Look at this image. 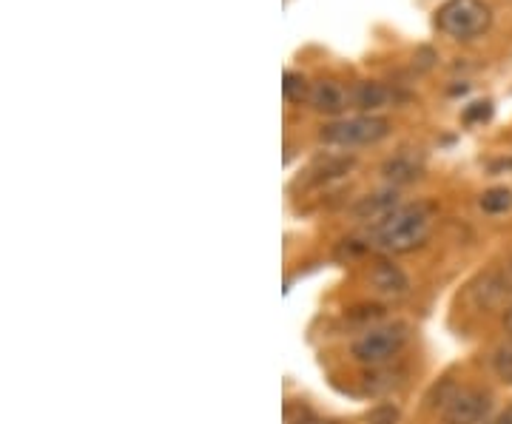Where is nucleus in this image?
Instances as JSON below:
<instances>
[{"label": "nucleus", "mask_w": 512, "mask_h": 424, "mask_svg": "<svg viewBox=\"0 0 512 424\" xmlns=\"http://www.w3.org/2000/svg\"><path fill=\"white\" fill-rule=\"evenodd\" d=\"M436 225V214L430 205H402L382 225H376L373 242L384 254H410L430 240Z\"/></svg>", "instance_id": "obj_1"}, {"label": "nucleus", "mask_w": 512, "mask_h": 424, "mask_svg": "<svg viewBox=\"0 0 512 424\" xmlns=\"http://www.w3.org/2000/svg\"><path fill=\"white\" fill-rule=\"evenodd\" d=\"M436 26L456 40H473L493 26V9L484 0H447L436 12Z\"/></svg>", "instance_id": "obj_2"}, {"label": "nucleus", "mask_w": 512, "mask_h": 424, "mask_svg": "<svg viewBox=\"0 0 512 424\" xmlns=\"http://www.w3.org/2000/svg\"><path fill=\"white\" fill-rule=\"evenodd\" d=\"M404 345H407V328L404 325L370 328L353 342V359L359 365L379 368V365H387L393 356H399Z\"/></svg>", "instance_id": "obj_3"}, {"label": "nucleus", "mask_w": 512, "mask_h": 424, "mask_svg": "<svg viewBox=\"0 0 512 424\" xmlns=\"http://www.w3.org/2000/svg\"><path fill=\"white\" fill-rule=\"evenodd\" d=\"M390 134V123L376 114H359L348 120H336L322 129V143L328 146H373Z\"/></svg>", "instance_id": "obj_4"}, {"label": "nucleus", "mask_w": 512, "mask_h": 424, "mask_svg": "<svg viewBox=\"0 0 512 424\" xmlns=\"http://www.w3.org/2000/svg\"><path fill=\"white\" fill-rule=\"evenodd\" d=\"M493 396L478 388H453L441 399V416L447 424H484Z\"/></svg>", "instance_id": "obj_5"}, {"label": "nucleus", "mask_w": 512, "mask_h": 424, "mask_svg": "<svg viewBox=\"0 0 512 424\" xmlns=\"http://www.w3.org/2000/svg\"><path fill=\"white\" fill-rule=\"evenodd\" d=\"M476 302L478 308H487V311H498L512 302V257L478 282Z\"/></svg>", "instance_id": "obj_6"}, {"label": "nucleus", "mask_w": 512, "mask_h": 424, "mask_svg": "<svg viewBox=\"0 0 512 424\" xmlns=\"http://www.w3.org/2000/svg\"><path fill=\"white\" fill-rule=\"evenodd\" d=\"M308 103H311L316 111H325V114H342L353 100H350V92L345 86H339V83H333V80H322V83L311 86Z\"/></svg>", "instance_id": "obj_7"}, {"label": "nucleus", "mask_w": 512, "mask_h": 424, "mask_svg": "<svg viewBox=\"0 0 512 424\" xmlns=\"http://www.w3.org/2000/svg\"><path fill=\"white\" fill-rule=\"evenodd\" d=\"M402 205H399V197H396V191H382V194H373V197H365V200H359L356 208H353V214H356V220L362 222H373V225H382L393 211H399Z\"/></svg>", "instance_id": "obj_8"}, {"label": "nucleus", "mask_w": 512, "mask_h": 424, "mask_svg": "<svg viewBox=\"0 0 512 424\" xmlns=\"http://www.w3.org/2000/svg\"><path fill=\"white\" fill-rule=\"evenodd\" d=\"M370 285L373 291L390 299H399L407 294V277L393 265V262H379L373 271H370Z\"/></svg>", "instance_id": "obj_9"}, {"label": "nucleus", "mask_w": 512, "mask_h": 424, "mask_svg": "<svg viewBox=\"0 0 512 424\" xmlns=\"http://www.w3.org/2000/svg\"><path fill=\"white\" fill-rule=\"evenodd\" d=\"M350 100H353L356 109L373 111L387 106L390 100H396V92L382 86V83H373V80H370V83H356V86L350 89Z\"/></svg>", "instance_id": "obj_10"}, {"label": "nucleus", "mask_w": 512, "mask_h": 424, "mask_svg": "<svg viewBox=\"0 0 512 424\" xmlns=\"http://www.w3.org/2000/svg\"><path fill=\"white\" fill-rule=\"evenodd\" d=\"M421 163H416L413 157H407V154H399V157H393L387 166H384V177L390 180V183L404 185V183H413V180H419L421 177Z\"/></svg>", "instance_id": "obj_11"}, {"label": "nucleus", "mask_w": 512, "mask_h": 424, "mask_svg": "<svg viewBox=\"0 0 512 424\" xmlns=\"http://www.w3.org/2000/svg\"><path fill=\"white\" fill-rule=\"evenodd\" d=\"M512 208V191L510 188H490L481 197V211L484 214H507Z\"/></svg>", "instance_id": "obj_12"}, {"label": "nucleus", "mask_w": 512, "mask_h": 424, "mask_svg": "<svg viewBox=\"0 0 512 424\" xmlns=\"http://www.w3.org/2000/svg\"><path fill=\"white\" fill-rule=\"evenodd\" d=\"M282 80H285V83H282V92H285V97H288L291 103H305V100L311 97V86H308V80H305L302 74L285 72Z\"/></svg>", "instance_id": "obj_13"}, {"label": "nucleus", "mask_w": 512, "mask_h": 424, "mask_svg": "<svg viewBox=\"0 0 512 424\" xmlns=\"http://www.w3.org/2000/svg\"><path fill=\"white\" fill-rule=\"evenodd\" d=\"M495 370H498L507 382H512V342L510 348L498 351V356H495Z\"/></svg>", "instance_id": "obj_14"}, {"label": "nucleus", "mask_w": 512, "mask_h": 424, "mask_svg": "<svg viewBox=\"0 0 512 424\" xmlns=\"http://www.w3.org/2000/svg\"><path fill=\"white\" fill-rule=\"evenodd\" d=\"M493 114V106L490 103H473L470 109L464 111V123H478V120H487Z\"/></svg>", "instance_id": "obj_15"}, {"label": "nucleus", "mask_w": 512, "mask_h": 424, "mask_svg": "<svg viewBox=\"0 0 512 424\" xmlns=\"http://www.w3.org/2000/svg\"><path fill=\"white\" fill-rule=\"evenodd\" d=\"M493 424H512V410H507L504 416H498V419H495Z\"/></svg>", "instance_id": "obj_16"}, {"label": "nucleus", "mask_w": 512, "mask_h": 424, "mask_svg": "<svg viewBox=\"0 0 512 424\" xmlns=\"http://www.w3.org/2000/svg\"><path fill=\"white\" fill-rule=\"evenodd\" d=\"M507 333H510V342H512V305H510V311H507Z\"/></svg>", "instance_id": "obj_17"}]
</instances>
